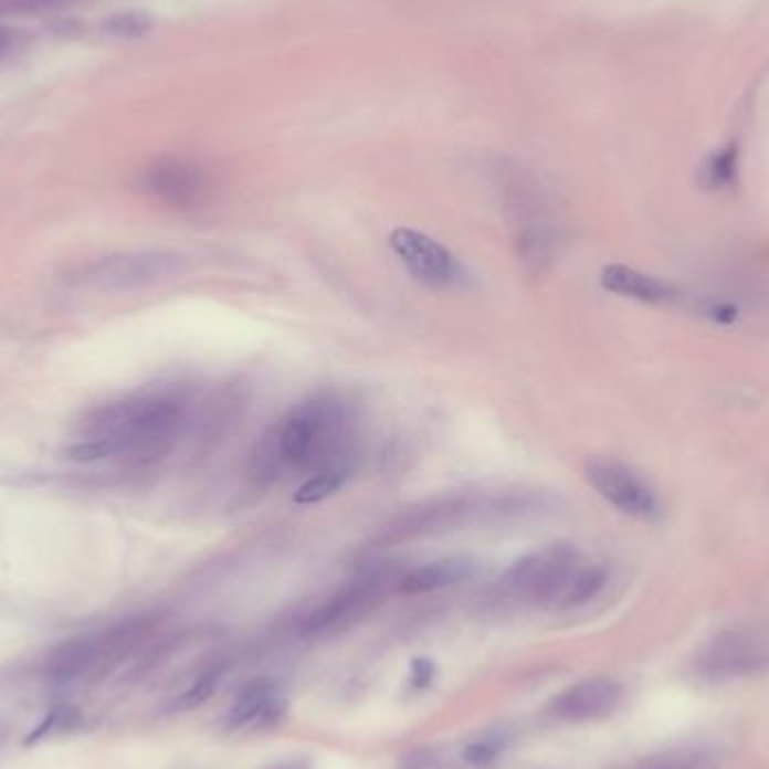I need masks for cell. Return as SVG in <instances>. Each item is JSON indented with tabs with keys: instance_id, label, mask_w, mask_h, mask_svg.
<instances>
[{
	"instance_id": "25",
	"label": "cell",
	"mask_w": 769,
	"mask_h": 769,
	"mask_svg": "<svg viewBox=\"0 0 769 769\" xmlns=\"http://www.w3.org/2000/svg\"><path fill=\"white\" fill-rule=\"evenodd\" d=\"M271 769H310V767H308V762H304V760H286V762L273 765Z\"/></svg>"
},
{
	"instance_id": "12",
	"label": "cell",
	"mask_w": 769,
	"mask_h": 769,
	"mask_svg": "<svg viewBox=\"0 0 769 769\" xmlns=\"http://www.w3.org/2000/svg\"><path fill=\"white\" fill-rule=\"evenodd\" d=\"M145 189L171 208H191L203 197L201 171L180 160H162L151 165L143 178Z\"/></svg>"
},
{
	"instance_id": "17",
	"label": "cell",
	"mask_w": 769,
	"mask_h": 769,
	"mask_svg": "<svg viewBox=\"0 0 769 769\" xmlns=\"http://www.w3.org/2000/svg\"><path fill=\"white\" fill-rule=\"evenodd\" d=\"M360 466V457H351V460H343V462H334L325 468L315 471L313 475H308L302 486L295 493V502L297 504H317L325 502L327 497H331L334 493H338L349 480L351 475L358 471Z\"/></svg>"
},
{
	"instance_id": "2",
	"label": "cell",
	"mask_w": 769,
	"mask_h": 769,
	"mask_svg": "<svg viewBox=\"0 0 769 769\" xmlns=\"http://www.w3.org/2000/svg\"><path fill=\"white\" fill-rule=\"evenodd\" d=\"M187 425V403L176 394H143L86 414L71 455L80 462L151 464L171 453Z\"/></svg>"
},
{
	"instance_id": "8",
	"label": "cell",
	"mask_w": 769,
	"mask_h": 769,
	"mask_svg": "<svg viewBox=\"0 0 769 769\" xmlns=\"http://www.w3.org/2000/svg\"><path fill=\"white\" fill-rule=\"evenodd\" d=\"M394 581V571L390 567H371L360 571L349 583H345L336 594L319 603L304 619V632L325 634L351 625L362 614H367L378 599L384 594Z\"/></svg>"
},
{
	"instance_id": "14",
	"label": "cell",
	"mask_w": 769,
	"mask_h": 769,
	"mask_svg": "<svg viewBox=\"0 0 769 769\" xmlns=\"http://www.w3.org/2000/svg\"><path fill=\"white\" fill-rule=\"evenodd\" d=\"M599 282L608 293L644 302V304H653V306H671L680 302V291L673 284L623 264L605 266L601 271Z\"/></svg>"
},
{
	"instance_id": "23",
	"label": "cell",
	"mask_w": 769,
	"mask_h": 769,
	"mask_svg": "<svg viewBox=\"0 0 769 769\" xmlns=\"http://www.w3.org/2000/svg\"><path fill=\"white\" fill-rule=\"evenodd\" d=\"M653 769H704V767H702V762H695L688 758H671V760L655 765Z\"/></svg>"
},
{
	"instance_id": "16",
	"label": "cell",
	"mask_w": 769,
	"mask_h": 769,
	"mask_svg": "<svg viewBox=\"0 0 769 769\" xmlns=\"http://www.w3.org/2000/svg\"><path fill=\"white\" fill-rule=\"evenodd\" d=\"M760 660L762 655L756 646V641H751L745 634L731 632L718 636L707 649V653L702 657V668L712 677H731L756 668Z\"/></svg>"
},
{
	"instance_id": "21",
	"label": "cell",
	"mask_w": 769,
	"mask_h": 769,
	"mask_svg": "<svg viewBox=\"0 0 769 769\" xmlns=\"http://www.w3.org/2000/svg\"><path fill=\"white\" fill-rule=\"evenodd\" d=\"M436 675V666L428 657H419L412 662V686L414 688H428Z\"/></svg>"
},
{
	"instance_id": "7",
	"label": "cell",
	"mask_w": 769,
	"mask_h": 769,
	"mask_svg": "<svg viewBox=\"0 0 769 769\" xmlns=\"http://www.w3.org/2000/svg\"><path fill=\"white\" fill-rule=\"evenodd\" d=\"M586 480L617 510L641 523H660L664 506L655 488L623 462L612 457H590L586 462Z\"/></svg>"
},
{
	"instance_id": "18",
	"label": "cell",
	"mask_w": 769,
	"mask_h": 769,
	"mask_svg": "<svg viewBox=\"0 0 769 769\" xmlns=\"http://www.w3.org/2000/svg\"><path fill=\"white\" fill-rule=\"evenodd\" d=\"M223 666H210L206 668L194 682H191L189 688H185L180 695H176L171 699V712H191L199 709L201 704H206L219 688L221 677H223Z\"/></svg>"
},
{
	"instance_id": "4",
	"label": "cell",
	"mask_w": 769,
	"mask_h": 769,
	"mask_svg": "<svg viewBox=\"0 0 769 769\" xmlns=\"http://www.w3.org/2000/svg\"><path fill=\"white\" fill-rule=\"evenodd\" d=\"M586 562V556L576 547L551 545L513 565L502 576L499 590L513 601L567 608L571 586Z\"/></svg>"
},
{
	"instance_id": "19",
	"label": "cell",
	"mask_w": 769,
	"mask_h": 769,
	"mask_svg": "<svg viewBox=\"0 0 769 769\" xmlns=\"http://www.w3.org/2000/svg\"><path fill=\"white\" fill-rule=\"evenodd\" d=\"M154 19L147 12H122L104 23V32L115 39H140L149 34Z\"/></svg>"
},
{
	"instance_id": "20",
	"label": "cell",
	"mask_w": 769,
	"mask_h": 769,
	"mask_svg": "<svg viewBox=\"0 0 769 769\" xmlns=\"http://www.w3.org/2000/svg\"><path fill=\"white\" fill-rule=\"evenodd\" d=\"M497 754H499L497 745H493L488 740H480V742L468 745L462 756H464L466 762H471L475 767H486V765H491L497 758Z\"/></svg>"
},
{
	"instance_id": "9",
	"label": "cell",
	"mask_w": 769,
	"mask_h": 769,
	"mask_svg": "<svg viewBox=\"0 0 769 769\" xmlns=\"http://www.w3.org/2000/svg\"><path fill=\"white\" fill-rule=\"evenodd\" d=\"M390 247L408 273L430 288H462L468 284L471 275L457 256L423 232L399 228L390 236Z\"/></svg>"
},
{
	"instance_id": "3",
	"label": "cell",
	"mask_w": 769,
	"mask_h": 769,
	"mask_svg": "<svg viewBox=\"0 0 769 769\" xmlns=\"http://www.w3.org/2000/svg\"><path fill=\"white\" fill-rule=\"evenodd\" d=\"M542 508L545 497L534 493H453L421 502L399 513L397 518L382 527L378 538L382 545H397L473 525L529 516V513Z\"/></svg>"
},
{
	"instance_id": "5",
	"label": "cell",
	"mask_w": 769,
	"mask_h": 769,
	"mask_svg": "<svg viewBox=\"0 0 769 769\" xmlns=\"http://www.w3.org/2000/svg\"><path fill=\"white\" fill-rule=\"evenodd\" d=\"M187 260L171 250H140L99 256L71 271L69 282L82 288L115 293L156 286L182 275Z\"/></svg>"
},
{
	"instance_id": "1",
	"label": "cell",
	"mask_w": 769,
	"mask_h": 769,
	"mask_svg": "<svg viewBox=\"0 0 769 769\" xmlns=\"http://www.w3.org/2000/svg\"><path fill=\"white\" fill-rule=\"evenodd\" d=\"M360 457L358 417L354 405L336 394H315L256 441L247 462V480L256 488H268L293 475H313L334 462Z\"/></svg>"
},
{
	"instance_id": "15",
	"label": "cell",
	"mask_w": 769,
	"mask_h": 769,
	"mask_svg": "<svg viewBox=\"0 0 769 769\" xmlns=\"http://www.w3.org/2000/svg\"><path fill=\"white\" fill-rule=\"evenodd\" d=\"M475 571H477V562L471 558H462V556L441 558L401 573L397 588L403 594L436 592V590L466 583L468 579H473Z\"/></svg>"
},
{
	"instance_id": "6",
	"label": "cell",
	"mask_w": 769,
	"mask_h": 769,
	"mask_svg": "<svg viewBox=\"0 0 769 769\" xmlns=\"http://www.w3.org/2000/svg\"><path fill=\"white\" fill-rule=\"evenodd\" d=\"M504 210L523 266L529 273L545 271L554 256L558 236L556 223L536 185L527 178L510 176L504 182Z\"/></svg>"
},
{
	"instance_id": "24",
	"label": "cell",
	"mask_w": 769,
	"mask_h": 769,
	"mask_svg": "<svg viewBox=\"0 0 769 769\" xmlns=\"http://www.w3.org/2000/svg\"><path fill=\"white\" fill-rule=\"evenodd\" d=\"M428 762H430V758L425 751H412V754H408L403 769H425Z\"/></svg>"
},
{
	"instance_id": "22",
	"label": "cell",
	"mask_w": 769,
	"mask_h": 769,
	"mask_svg": "<svg viewBox=\"0 0 769 769\" xmlns=\"http://www.w3.org/2000/svg\"><path fill=\"white\" fill-rule=\"evenodd\" d=\"M17 48V32L0 25V59H6Z\"/></svg>"
},
{
	"instance_id": "11",
	"label": "cell",
	"mask_w": 769,
	"mask_h": 769,
	"mask_svg": "<svg viewBox=\"0 0 769 769\" xmlns=\"http://www.w3.org/2000/svg\"><path fill=\"white\" fill-rule=\"evenodd\" d=\"M288 704L286 697L280 695L275 682L266 677L250 680L234 697L232 709L225 718L228 729H271L286 718Z\"/></svg>"
},
{
	"instance_id": "10",
	"label": "cell",
	"mask_w": 769,
	"mask_h": 769,
	"mask_svg": "<svg viewBox=\"0 0 769 769\" xmlns=\"http://www.w3.org/2000/svg\"><path fill=\"white\" fill-rule=\"evenodd\" d=\"M623 699V688L610 677H592L576 682L573 686L558 693L547 714L558 723L581 725L597 723L612 716Z\"/></svg>"
},
{
	"instance_id": "13",
	"label": "cell",
	"mask_w": 769,
	"mask_h": 769,
	"mask_svg": "<svg viewBox=\"0 0 769 769\" xmlns=\"http://www.w3.org/2000/svg\"><path fill=\"white\" fill-rule=\"evenodd\" d=\"M113 660L115 657L110 653L106 632L84 634V636H75L66 641V644H61L59 649L52 651L48 660V673L56 682H71V680L84 677L86 673Z\"/></svg>"
}]
</instances>
